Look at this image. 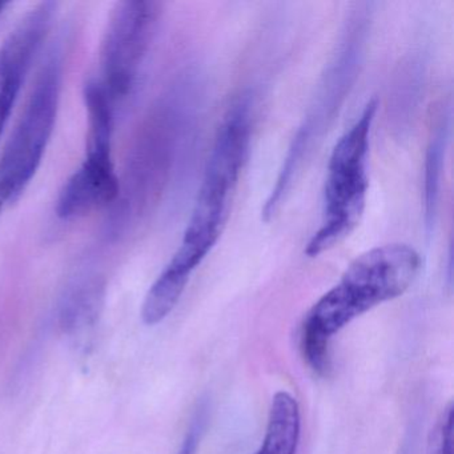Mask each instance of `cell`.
Returning a JSON list of instances; mask_svg holds the SVG:
<instances>
[{"label":"cell","instance_id":"4fadbf2b","mask_svg":"<svg viewBox=\"0 0 454 454\" xmlns=\"http://www.w3.org/2000/svg\"><path fill=\"white\" fill-rule=\"evenodd\" d=\"M200 432L201 422L196 419L195 424L192 425L190 432L185 435L184 442H183L182 448H180L177 454H195L199 445V438H200Z\"/></svg>","mask_w":454,"mask_h":454},{"label":"cell","instance_id":"277c9868","mask_svg":"<svg viewBox=\"0 0 454 454\" xmlns=\"http://www.w3.org/2000/svg\"><path fill=\"white\" fill-rule=\"evenodd\" d=\"M66 41L50 47L22 115L0 155V204L20 200L43 160L59 110Z\"/></svg>","mask_w":454,"mask_h":454},{"label":"cell","instance_id":"6da1fadb","mask_svg":"<svg viewBox=\"0 0 454 454\" xmlns=\"http://www.w3.org/2000/svg\"><path fill=\"white\" fill-rule=\"evenodd\" d=\"M251 121L246 100L235 103L223 119L182 243L143 301L153 317L166 318L175 309L191 276L222 236L248 155Z\"/></svg>","mask_w":454,"mask_h":454},{"label":"cell","instance_id":"8fae6325","mask_svg":"<svg viewBox=\"0 0 454 454\" xmlns=\"http://www.w3.org/2000/svg\"><path fill=\"white\" fill-rule=\"evenodd\" d=\"M103 299V286L98 280L79 284L68 294L63 305L65 317L70 321H89L99 309Z\"/></svg>","mask_w":454,"mask_h":454},{"label":"cell","instance_id":"3957f363","mask_svg":"<svg viewBox=\"0 0 454 454\" xmlns=\"http://www.w3.org/2000/svg\"><path fill=\"white\" fill-rule=\"evenodd\" d=\"M377 108L379 100H369L332 151L324 187L323 222L305 247L308 257L320 256L341 243L363 217L369 188V137Z\"/></svg>","mask_w":454,"mask_h":454},{"label":"cell","instance_id":"8992f818","mask_svg":"<svg viewBox=\"0 0 454 454\" xmlns=\"http://www.w3.org/2000/svg\"><path fill=\"white\" fill-rule=\"evenodd\" d=\"M361 27H358L360 30ZM355 31V35L350 34L345 39V47L336 57L333 68L331 73L325 76V83L324 90L321 91L320 97L316 100L313 113L308 116L304 126L297 132L296 137L289 148L288 155L284 161L283 168L280 169L278 180H276L275 187L270 192V198L265 201L264 209H262V216L265 220L270 217L278 211L284 195H286L288 188L291 187L294 175L296 174L299 167L301 166L302 159L307 155L308 150L312 145L313 139L317 137L318 129L324 126V119L333 113L334 108L339 105V99L344 97L347 87L350 84V76L353 75V66L357 65V54H360V47H356V43L360 41V34Z\"/></svg>","mask_w":454,"mask_h":454},{"label":"cell","instance_id":"30bf717a","mask_svg":"<svg viewBox=\"0 0 454 454\" xmlns=\"http://www.w3.org/2000/svg\"><path fill=\"white\" fill-rule=\"evenodd\" d=\"M443 148H445V129L441 126L433 132L429 147H427V161H425V223L429 230L433 227L435 212H437Z\"/></svg>","mask_w":454,"mask_h":454},{"label":"cell","instance_id":"52a82bcc","mask_svg":"<svg viewBox=\"0 0 454 454\" xmlns=\"http://www.w3.org/2000/svg\"><path fill=\"white\" fill-rule=\"evenodd\" d=\"M58 7L55 2L36 4L0 44V135L12 116L28 71L54 26Z\"/></svg>","mask_w":454,"mask_h":454},{"label":"cell","instance_id":"7c38bea8","mask_svg":"<svg viewBox=\"0 0 454 454\" xmlns=\"http://www.w3.org/2000/svg\"><path fill=\"white\" fill-rule=\"evenodd\" d=\"M427 454H453V403L441 414L434 429L430 433Z\"/></svg>","mask_w":454,"mask_h":454},{"label":"cell","instance_id":"5bb4252c","mask_svg":"<svg viewBox=\"0 0 454 454\" xmlns=\"http://www.w3.org/2000/svg\"><path fill=\"white\" fill-rule=\"evenodd\" d=\"M12 6V4H4V2H0V17L6 12L7 7Z\"/></svg>","mask_w":454,"mask_h":454},{"label":"cell","instance_id":"9a60e30c","mask_svg":"<svg viewBox=\"0 0 454 454\" xmlns=\"http://www.w3.org/2000/svg\"><path fill=\"white\" fill-rule=\"evenodd\" d=\"M2 209H4V206H2V204H0V211H2Z\"/></svg>","mask_w":454,"mask_h":454},{"label":"cell","instance_id":"ba28073f","mask_svg":"<svg viewBox=\"0 0 454 454\" xmlns=\"http://www.w3.org/2000/svg\"><path fill=\"white\" fill-rule=\"evenodd\" d=\"M87 111L86 158L84 163L100 168H115L113 159V135L116 106L99 79L90 78L83 87Z\"/></svg>","mask_w":454,"mask_h":454},{"label":"cell","instance_id":"5b68a950","mask_svg":"<svg viewBox=\"0 0 454 454\" xmlns=\"http://www.w3.org/2000/svg\"><path fill=\"white\" fill-rule=\"evenodd\" d=\"M160 4L150 0L119 2L111 10L100 46V78L118 107L134 92L155 38Z\"/></svg>","mask_w":454,"mask_h":454},{"label":"cell","instance_id":"7a4b0ae2","mask_svg":"<svg viewBox=\"0 0 454 454\" xmlns=\"http://www.w3.org/2000/svg\"><path fill=\"white\" fill-rule=\"evenodd\" d=\"M421 256L403 243L385 244L356 257L339 283L310 308L302 323L301 349L310 368L325 373L334 334L368 310L403 296L419 276Z\"/></svg>","mask_w":454,"mask_h":454},{"label":"cell","instance_id":"9c48e42d","mask_svg":"<svg viewBox=\"0 0 454 454\" xmlns=\"http://www.w3.org/2000/svg\"><path fill=\"white\" fill-rule=\"evenodd\" d=\"M300 430L299 403L291 393L280 390L273 395L264 440L254 454H296Z\"/></svg>","mask_w":454,"mask_h":454}]
</instances>
